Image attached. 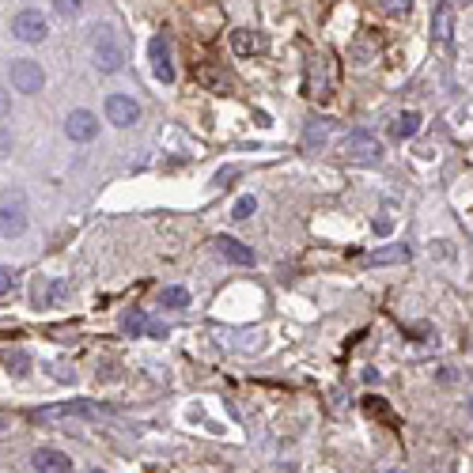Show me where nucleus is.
Here are the masks:
<instances>
[{
  "instance_id": "nucleus-3",
  "label": "nucleus",
  "mask_w": 473,
  "mask_h": 473,
  "mask_svg": "<svg viewBox=\"0 0 473 473\" xmlns=\"http://www.w3.org/2000/svg\"><path fill=\"white\" fill-rule=\"evenodd\" d=\"M341 155L348 163H360V167H375L383 160V144L371 137L368 129H353L348 137L341 140Z\"/></svg>"
},
{
  "instance_id": "nucleus-33",
  "label": "nucleus",
  "mask_w": 473,
  "mask_h": 473,
  "mask_svg": "<svg viewBox=\"0 0 473 473\" xmlns=\"http://www.w3.org/2000/svg\"><path fill=\"white\" fill-rule=\"evenodd\" d=\"M91 473H103V469H91Z\"/></svg>"
},
{
  "instance_id": "nucleus-8",
  "label": "nucleus",
  "mask_w": 473,
  "mask_h": 473,
  "mask_svg": "<svg viewBox=\"0 0 473 473\" xmlns=\"http://www.w3.org/2000/svg\"><path fill=\"white\" fill-rule=\"evenodd\" d=\"M65 132H68V140H76V144H88L99 137V118H95L91 110H72L65 118Z\"/></svg>"
},
{
  "instance_id": "nucleus-15",
  "label": "nucleus",
  "mask_w": 473,
  "mask_h": 473,
  "mask_svg": "<svg viewBox=\"0 0 473 473\" xmlns=\"http://www.w3.org/2000/svg\"><path fill=\"white\" fill-rule=\"evenodd\" d=\"M311 95L314 99H330L333 95V83H330V57H318L311 68Z\"/></svg>"
},
{
  "instance_id": "nucleus-12",
  "label": "nucleus",
  "mask_w": 473,
  "mask_h": 473,
  "mask_svg": "<svg viewBox=\"0 0 473 473\" xmlns=\"http://www.w3.org/2000/svg\"><path fill=\"white\" fill-rule=\"evenodd\" d=\"M265 34L261 31H250V27H239V31H232V50L239 53V57H254V53H265Z\"/></svg>"
},
{
  "instance_id": "nucleus-27",
  "label": "nucleus",
  "mask_w": 473,
  "mask_h": 473,
  "mask_svg": "<svg viewBox=\"0 0 473 473\" xmlns=\"http://www.w3.org/2000/svg\"><path fill=\"white\" fill-rule=\"evenodd\" d=\"M368 413H379V417H386V420L394 424V413H390V409H386V405L379 402V397H368Z\"/></svg>"
},
{
  "instance_id": "nucleus-26",
  "label": "nucleus",
  "mask_w": 473,
  "mask_h": 473,
  "mask_svg": "<svg viewBox=\"0 0 473 473\" xmlns=\"http://www.w3.org/2000/svg\"><path fill=\"white\" fill-rule=\"evenodd\" d=\"M239 175V167H224V171H216V186H220V189H227V186H232V178Z\"/></svg>"
},
{
  "instance_id": "nucleus-13",
  "label": "nucleus",
  "mask_w": 473,
  "mask_h": 473,
  "mask_svg": "<svg viewBox=\"0 0 473 473\" xmlns=\"http://www.w3.org/2000/svg\"><path fill=\"white\" fill-rule=\"evenodd\" d=\"M216 254H220L224 261H232V265H254V250L246 246V242L232 239V235H220V239H216Z\"/></svg>"
},
{
  "instance_id": "nucleus-31",
  "label": "nucleus",
  "mask_w": 473,
  "mask_h": 473,
  "mask_svg": "<svg viewBox=\"0 0 473 473\" xmlns=\"http://www.w3.org/2000/svg\"><path fill=\"white\" fill-rule=\"evenodd\" d=\"M8 110H11V95H8V91H0V118H4Z\"/></svg>"
},
{
  "instance_id": "nucleus-23",
  "label": "nucleus",
  "mask_w": 473,
  "mask_h": 473,
  "mask_svg": "<svg viewBox=\"0 0 473 473\" xmlns=\"http://www.w3.org/2000/svg\"><path fill=\"white\" fill-rule=\"evenodd\" d=\"M375 8H379L383 16H405V11L413 8V0H375Z\"/></svg>"
},
{
  "instance_id": "nucleus-22",
  "label": "nucleus",
  "mask_w": 473,
  "mask_h": 473,
  "mask_svg": "<svg viewBox=\"0 0 473 473\" xmlns=\"http://www.w3.org/2000/svg\"><path fill=\"white\" fill-rule=\"evenodd\" d=\"M4 363H8V371L16 375V379H23V375L31 371V368H27V353H19V348H16V353L8 348V353H4Z\"/></svg>"
},
{
  "instance_id": "nucleus-17",
  "label": "nucleus",
  "mask_w": 473,
  "mask_h": 473,
  "mask_svg": "<svg viewBox=\"0 0 473 473\" xmlns=\"http://www.w3.org/2000/svg\"><path fill=\"white\" fill-rule=\"evenodd\" d=\"M417 132H420V114L417 110H405V114H397L390 121V137L394 140H413Z\"/></svg>"
},
{
  "instance_id": "nucleus-11",
  "label": "nucleus",
  "mask_w": 473,
  "mask_h": 473,
  "mask_svg": "<svg viewBox=\"0 0 473 473\" xmlns=\"http://www.w3.org/2000/svg\"><path fill=\"white\" fill-rule=\"evenodd\" d=\"M65 296H68V284L65 281H50V276L34 281V288H31V303H34V307H50V303H61Z\"/></svg>"
},
{
  "instance_id": "nucleus-29",
  "label": "nucleus",
  "mask_w": 473,
  "mask_h": 473,
  "mask_svg": "<svg viewBox=\"0 0 473 473\" xmlns=\"http://www.w3.org/2000/svg\"><path fill=\"white\" fill-rule=\"evenodd\" d=\"M50 375H53V379H61V383H72V379H76V371H68V368H57V363L50 368Z\"/></svg>"
},
{
  "instance_id": "nucleus-18",
  "label": "nucleus",
  "mask_w": 473,
  "mask_h": 473,
  "mask_svg": "<svg viewBox=\"0 0 473 473\" xmlns=\"http://www.w3.org/2000/svg\"><path fill=\"white\" fill-rule=\"evenodd\" d=\"M368 261H371V265H394V261H409V246H405V242H394V246L375 250Z\"/></svg>"
},
{
  "instance_id": "nucleus-9",
  "label": "nucleus",
  "mask_w": 473,
  "mask_h": 473,
  "mask_svg": "<svg viewBox=\"0 0 473 473\" xmlns=\"http://www.w3.org/2000/svg\"><path fill=\"white\" fill-rule=\"evenodd\" d=\"M333 137V121L330 118H311L307 125H303V152H322L326 144Z\"/></svg>"
},
{
  "instance_id": "nucleus-20",
  "label": "nucleus",
  "mask_w": 473,
  "mask_h": 473,
  "mask_svg": "<svg viewBox=\"0 0 473 473\" xmlns=\"http://www.w3.org/2000/svg\"><path fill=\"white\" fill-rule=\"evenodd\" d=\"M160 303H163L167 311H182V307L189 303V292H186V288H178V284H175V288H163Z\"/></svg>"
},
{
  "instance_id": "nucleus-1",
  "label": "nucleus",
  "mask_w": 473,
  "mask_h": 473,
  "mask_svg": "<svg viewBox=\"0 0 473 473\" xmlns=\"http://www.w3.org/2000/svg\"><path fill=\"white\" fill-rule=\"evenodd\" d=\"M91 57H95V68L99 72H121L129 61V42L125 34L114 31V27H95L91 34Z\"/></svg>"
},
{
  "instance_id": "nucleus-19",
  "label": "nucleus",
  "mask_w": 473,
  "mask_h": 473,
  "mask_svg": "<svg viewBox=\"0 0 473 473\" xmlns=\"http://www.w3.org/2000/svg\"><path fill=\"white\" fill-rule=\"evenodd\" d=\"M121 330H125V333H132V337H137V333H144V330H148V314H144L140 307L125 311V314H121Z\"/></svg>"
},
{
  "instance_id": "nucleus-6",
  "label": "nucleus",
  "mask_w": 473,
  "mask_h": 473,
  "mask_svg": "<svg viewBox=\"0 0 473 473\" xmlns=\"http://www.w3.org/2000/svg\"><path fill=\"white\" fill-rule=\"evenodd\" d=\"M11 34H16L19 42H46V34H50V23L42 19V11H19L16 19H11Z\"/></svg>"
},
{
  "instance_id": "nucleus-32",
  "label": "nucleus",
  "mask_w": 473,
  "mask_h": 473,
  "mask_svg": "<svg viewBox=\"0 0 473 473\" xmlns=\"http://www.w3.org/2000/svg\"><path fill=\"white\" fill-rule=\"evenodd\" d=\"M386 473H405V469H386Z\"/></svg>"
},
{
  "instance_id": "nucleus-7",
  "label": "nucleus",
  "mask_w": 473,
  "mask_h": 473,
  "mask_svg": "<svg viewBox=\"0 0 473 473\" xmlns=\"http://www.w3.org/2000/svg\"><path fill=\"white\" fill-rule=\"evenodd\" d=\"M148 57H152V72L160 83H175V61H171V38L167 34H155L148 42Z\"/></svg>"
},
{
  "instance_id": "nucleus-4",
  "label": "nucleus",
  "mask_w": 473,
  "mask_h": 473,
  "mask_svg": "<svg viewBox=\"0 0 473 473\" xmlns=\"http://www.w3.org/2000/svg\"><path fill=\"white\" fill-rule=\"evenodd\" d=\"M8 76H11V88L23 91V95H38V91H42V83H46L42 65H38V61H27V57L11 61Z\"/></svg>"
},
{
  "instance_id": "nucleus-25",
  "label": "nucleus",
  "mask_w": 473,
  "mask_h": 473,
  "mask_svg": "<svg viewBox=\"0 0 473 473\" xmlns=\"http://www.w3.org/2000/svg\"><path fill=\"white\" fill-rule=\"evenodd\" d=\"M53 8H57L61 19H76L83 11V0H53Z\"/></svg>"
},
{
  "instance_id": "nucleus-16",
  "label": "nucleus",
  "mask_w": 473,
  "mask_h": 473,
  "mask_svg": "<svg viewBox=\"0 0 473 473\" xmlns=\"http://www.w3.org/2000/svg\"><path fill=\"white\" fill-rule=\"evenodd\" d=\"M193 80L201 83V88H209L212 95H227V88H232V83H227V76L216 65H197V72H193Z\"/></svg>"
},
{
  "instance_id": "nucleus-21",
  "label": "nucleus",
  "mask_w": 473,
  "mask_h": 473,
  "mask_svg": "<svg viewBox=\"0 0 473 473\" xmlns=\"http://www.w3.org/2000/svg\"><path fill=\"white\" fill-rule=\"evenodd\" d=\"M250 212H258V201H254V193H246V197H239L235 204H232V220H250Z\"/></svg>"
},
{
  "instance_id": "nucleus-30",
  "label": "nucleus",
  "mask_w": 473,
  "mask_h": 473,
  "mask_svg": "<svg viewBox=\"0 0 473 473\" xmlns=\"http://www.w3.org/2000/svg\"><path fill=\"white\" fill-rule=\"evenodd\" d=\"M8 152H11V132H8L4 125H0V160H4Z\"/></svg>"
},
{
  "instance_id": "nucleus-28",
  "label": "nucleus",
  "mask_w": 473,
  "mask_h": 473,
  "mask_svg": "<svg viewBox=\"0 0 473 473\" xmlns=\"http://www.w3.org/2000/svg\"><path fill=\"white\" fill-rule=\"evenodd\" d=\"M11 284H16V273H11V269H0V296L11 292Z\"/></svg>"
},
{
  "instance_id": "nucleus-10",
  "label": "nucleus",
  "mask_w": 473,
  "mask_h": 473,
  "mask_svg": "<svg viewBox=\"0 0 473 473\" xmlns=\"http://www.w3.org/2000/svg\"><path fill=\"white\" fill-rule=\"evenodd\" d=\"M106 118H110V125H118V129H129L132 121L140 118V106L129 99V95H110L106 99Z\"/></svg>"
},
{
  "instance_id": "nucleus-24",
  "label": "nucleus",
  "mask_w": 473,
  "mask_h": 473,
  "mask_svg": "<svg viewBox=\"0 0 473 473\" xmlns=\"http://www.w3.org/2000/svg\"><path fill=\"white\" fill-rule=\"evenodd\" d=\"M435 34H440L443 42H451V8H447V4L435 11Z\"/></svg>"
},
{
  "instance_id": "nucleus-5",
  "label": "nucleus",
  "mask_w": 473,
  "mask_h": 473,
  "mask_svg": "<svg viewBox=\"0 0 473 473\" xmlns=\"http://www.w3.org/2000/svg\"><path fill=\"white\" fill-rule=\"evenodd\" d=\"M68 417H103V405H91V402H61V405L34 409V420H42V424L68 420Z\"/></svg>"
},
{
  "instance_id": "nucleus-14",
  "label": "nucleus",
  "mask_w": 473,
  "mask_h": 473,
  "mask_svg": "<svg viewBox=\"0 0 473 473\" xmlns=\"http://www.w3.org/2000/svg\"><path fill=\"white\" fill-rule=\"evenodd\" d=\"M31 462L38 473H72V458L61 451H34Z\"/></svg>"
},
{
  "instance_id": "nucleus-2",
  "label": "nucleus",
  "mask_w": 473,
  "mask_h": 473,
  "mask_svg": "<svg viewBox=\"0 0 473 473\" xmlns=\"http://www.w3.org/2000/svg\"><path fill=\"white\" fill-rule=\"evenodd\" d=\"M31 216H27V197L19 189H11L0 197V239H19L27 232Z\"/></svg>"
}]
</instances>
